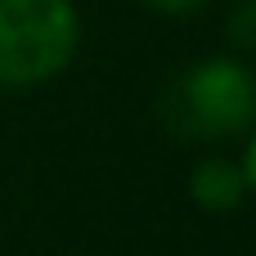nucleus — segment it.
I'll return each instance as SVG.
<instances>
[{
    "instance_id": "1",
    "label": "nucleus",
    "mask_w": 256,
    "mask_h": 256,
    "mask_svg": "<svg viewBox=\"0 0 256 256\" xmlns=\"http://www.w3.org/2000/svg\"><path fill=\"white\" fill-rule=\"evenodd\" d=\"M76 50L68 0H0V86H36Z\"/></svg>"
},
{
    "instance_id": "2",
    "label": "nucleus",
    "mask_w": 256,
    "mask_h": 256,
    "mask_svg": "<svg viewBox=\"0 0 256 256\" xmlns=\"http://www.w3.org/2000/svg\"><path fill=\"white\" fill-rule=\"evenodd\" d=\"M166 117L184 135H234L256 117V76L243 63L212 58L176 81Z\"/></svg>"
},
{
    "instance_id": "3",
    "label": "nucleus",
    "mask_w": 256,
    "mask_h": 256,
    "mask_svg": "<svg viewBox=\"0 0 256 256\" xmlns=\"http://www.w3.org/2000/svg\"><path fill=\"white\" fill-rule=\"evenodd\" d=\"M243 171L238 166H230V162H202L198 171H194V180H189V189H194V198L207 207V212H225V207H238V198H243Z\"/></svg>"
},
{
    "instance_id": "4",
    "label": "nucleus",
    "mask_w": 256,
    "mask_h": 256,
    "mask_svg": "<svg viewBox=\"0 0 256 256\" xmlns=\"http://www.w3.org/2000/svg\"><path fill=\"white\" fill-rule=\"evenodd\" d=\"M153 9H166V14H189V9H198V4H207V0H148Z\"/></svg>"
},
{
    "instance_id": "5",
    "label": "nucleus",
    "mask_w": 256,
    "mask_h": 256,
    "mask_svg": "<svg viewBox=\"0 0 256 256\" xmlns=\"http://www.w3.org/2000/svg\"><path fill=\"white\" fill-rule=\"evenodd\" d=\"M248 180L256 184V140H252V148H248Z\"/></svg>"
}]
</instances>
